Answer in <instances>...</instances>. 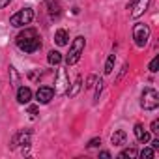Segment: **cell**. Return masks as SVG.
Masks as SVG:
<instances>
[{"label": "cell", "instance_id": "obj_14", "mask_svg": "<svg viewBox=\"0 0 159 159\" xmlns=\"http://www.w3.org/2000/svg\"><path fill=\"white\" fill-rule=\"evenodd\" d=\"M81 88H83V79H81V77H77V79H75V83L71 84V88H67L66 94H67L69 98H75L79 92H81Z\"/></svg>", "mask_w": 159, "mask_h": 159}, {"label": "cell", "instance_id": "obj_17", "mask_svg": "<svg viewBox=\"0 0 159 159\" xmlns=\"http://www.w3.org/2000/svg\"><path fill=\"white\" fill-rule=\"evenodd\" d=\"M137 155H139V152H137V148H125V150H124V152H122V153H120L118 157H120V159H125V157H129V159H133V157H137Z\"/></svg>", "mask_w": 159, "mask_h": 159}, {"label": "cell", "instance_id": "obj_7", "mask_svg": "<svg viewBox=\"0 0 159 159\" xmlns=\"http://www.w3.org/2000/svg\"><path fill=\"white\" fill-rule=\"evenodd\" d=\"M67 88H69L67 71H66V69H60V71H58V77H56V88H54V94H66Z\"/></svg>", "mask_w": 159, "mask_h": 159}, {"label": "cell", "instance_id": "obj_18", "mask_svg": "<svg viewBox=\"0 0 159 159\" xmlns=\"http://www.w3.org/2000/svg\"><path fill=\"white\" fill-rule=\"evenodd\" d=\"M114 62H116V56H114V54H111V56H109V60H107V64H105V75H111V73H112Z\"/></svg>", "mask_w": 159, "mask_h": 159}, {"label": "cell", "instance_id": "obj_28", "mask_svg": "<svg viewBox=\"0 0 159 159\" xmlns=\"http://www.w3.org/2000/svg\"><path fill=\"white\" fill-rule=\"evenodd\" d=\"M152 148H153V150H157V148H159V140H157V139H155V140H152Z\"/></svg>", "mask_w": 159, "mask_h": 159}, {"label": "cell", "instance_id": "obj_29", "mask_svg": "<svg viewBox=\"0 0 159 159\" xmlns=\"http://www.w3.org/2000/svg\"><path fill=\"white\" fill-rule=\"evenodd\" d=\"M99 155H101V157H105V159H109V157H111V153H109V152H101Z\"/></svg>", "mask_w": 159, "mask_h": 159}, {"label": "cell", "instance_id": "obj_3", "mask_svg": "<svg viewBox=\"0 0 159 159\" xmlns=\"http://www.w3.org/2000/svg\"><path fill=\"white\" fill-rule=\"evenodd\" d=\"M140 107L144 111H155L159 107V94L153 88H144L142 99H140Z\"/></svg>", "mask_w": 159, "mask_h": 159}, {"label": "cell", "instance_id": "obj_22", "mask_svg": "<svg viewBox=\"0 0 159 159\" xmlns=\"http://www.w3.org/2000/svg\"><path fill=\"white\" fill-rule=\"evenodd\" d=\"M157 67H159V56H155V58L150 62V71H152V73H155V71H157Z\"/></svg>", "mask_w": 159, "mask_h": 159}, {"label": "cell", "instance_id": "obj_5", "mask_svg": "<svg viewBox=\"0 0 159 159\" xmlns=\"http://www.w3.org/2000/svg\"><path fill=\"white\" fill-rule=\"evenodd\" d=\"M133 39L137 43V47H144L150 39V26L144 23H139L133 26Z\"/></svg>", "mask_w": 159, "mask_h": 159}, {"label": "cell", "instance_id": "obj_2", "mask_svg": "<svg viewBox=\"0 0 159 159\" xmlns=\"http://www.w3.org/2000/svg\"><path fill=\"white\" fill-rule=\"evenodd\" d=\"M83 51H84V38L79 36V38L73 39V43H71V47H69V52H67V58H66L67 66L77 64L79 58H81V54H83Z\"/></svg>", "mask_w": 159, "mask_h": 159}, {"label": "cell", "instance_id": "obj_1", "mask_svg": "<svg viewBox=\"0 0 159 159\" xmlns=\"http://www.w3.org/2000/svg\"><path fill=\"white\" fill-rule=\"evenodd\" d=\"M17 47L25 52H36L41 47V39L34 28H26L25 32L17 36Z\"/></svg>", "mask_w": 159, "mask_h": 159}, {"label": "cell", "instance_id": "obj_16", "mask_svg": "<svg viewBox=\"0 0 159 159\" xmlns=\"http://www.w3.org/2000/svg\"><path fill=\"white\" fill-rule=\"evenodd\" d=\"M47 62H49L51 66H58V64L62 62V54H60L58 51H51L49 56H47Z\"/></svg>", "mask_w": 159, "mask_h": 159}, {"label": "cell", "instance_id": "obj_23", "mask_svg": "<svg viewBox=\"0 0 159 159\" xmlns=\"http://www.w3.org/2000/svg\"><path fill=\"white\" fill-rule=\"evenodd\" d=\"M10 73H11V77H13V84L17 86V84H19V75H17V71H15L13 66H10Z\"/></svg>", "mask_w": 159, "mask_h": 159}, {"label": "cell", "instance_id": "obj_12", "mask_svg": "<svg viewBox=\"0 0 159 159\" xmlns=\"http://www.w3.org/2000/svg\"><path fill=\"white\" fill-rule=\"evenodd\" d=\"M125 140H127V135H125V131H114L112 133V137H111V142L114 144V146H124L125 144Z\"/></svg>", "mask_w": 159, "mask_h": 159}, {"label": "cell", "instance_id": "obj_26", "mask_svg": "<svg viewBox=\"0 0 159 159\" xmlns=\"http://www.w3.org/2000/svg\"><path fill=\"white\" fill-rule=\"evenodd\" d=\"M152 131L153 133H159V120H153L152 122Z\"/></svg>", "mask_w": 159, "mask_h": 159}, {"label": "cell", "instance_id": "obj_9", "mask_svg": "<svg viewBox=\"0 0 159 159\" xmlns=\"http://www.w3.org/2000/svg\"><path fill=\"white\" fill-rule=\"evenodd\" d=\"M28 146L30 144V131H19L13 140H11V148H19V146Z\"/></svg>", "mask_w": 159, "mask_h": 159}, {"label": "cell", "instance_id": "obj_25", "mask_svg": "<svg viewBox=\"0 0 159 159\" xmlns=\"http://www.w3.org/2000/svg\"><path fill=\"white\" fill-rule=\"evenodd\" d=\"M28 114H30V116H36V114H38V107H36V105H30V107H28Z\"/></svg>", "mask_w": 159, "mask_h": 159}, {"label": "cell", "instance_id": "obj_19", "mask_svg": "<svg viewBox=\"0 0 159 159\" xmlns=\"http://www.w3.org/2000/svg\"><path fill=\"white\" fill-rule=\"evenodd\" d=\"M101 90H103V81H101V79H98V81H96V94H94V101H99V94H101Z\"/></svg>", "mask_w": 159, "mask_h": 159}, {"label": "cell", "instance_id": "obj_11", "mask_svg": "<svg viewBox=\"0 0 159 159\" xmlns=\"http://www.w3.org/2000/svg\"><path fill=\"white\" fill-rule=\"evenodd\" d=\"M135 137H137V140H139V142H144V144L150 140V133L144 129V125H142V124H137V125H135Z\"/></svg>", "mask_w": 159, "mask_h": 159}, {"label": "cell", "instance_id": "obj_10", "mask_svg": "<svg viewBox=\"0 0 159 159\" xmlns=\"http://www.w3.org/2000/svg\"><path fill=\"white\" fill-rule=\"evenodd\" d=\"M30 99H32V90H30L28 86H21V88L17 90V101L25 105V103H28Z\"/></svg>", "mask_w": 159, "mask_h": 159}, {"label": "cell", "instance_id": "obj_4", "mask_svg": "<svg viewBox=\"0 0 159 159\" xmlns=\"http://www.w3.org/2000/svg\"><path fill=\"white\" fill-rule=\"evenodd\" d=\"M34 19V11L30 8H25V10H19L17 13H13L10 17V25L13 26H25V25H30Z\"/></svg>", "mask_w": 159, "mask_h": 159}, {"label": "cell", "instance_id": "obj_24", "mask_svg": "<svg viewBox=\"0 0 159 159\" xmlns=\"http://www.w3.org/2000/svg\"><path fill=\"white\" fill-rule=\"evenodd\" d=\"M99 144H101V139L96 137V139H92V140L88 142V148H96V146H99Z\"/></svg>", "mask_w": 159, "mask_h": 159}, {"label": "cell", "instance_id": "obj_20", "mask_svg": "<svg viewBox=\"0 0 159 159\" xmlns=\"http://www.w3.org/2000/svg\"><path fill=\"white\" fill-rule=\"evenodd\" d=\"M153 155H155V152H153V148H144V150L140 152V157H142V159H144V157H146V159H152Z\"/></svg>", "mask_w": 159, "mask_h": 159}, {"label": "cell", "instance_id": "obj_6", "mask_svg": "<svg viewBox=\"0 0 159 159\" xmlns=\"http://www.w3.org/2000/svg\"><path fill=\"white\" fill-rule=\"evenodd\" d=\"M150 6V0H131V4H129V10H131V17L137 19L140 17Z\"/></svg>", "mask_w": 159, "mask_h": 159}, {"label": "cell", "instance_id": "obj_27", "mask_svg": "<svg viewBox=\"0 0 159 159\" xmlns=\"http://www.w3.org/2000/svg\"><path fill=\"white\" fill-rule=\"evenodd\" d=\"M10 2H11V0H0V10H2V8H6Z\"/></svg>", "mask_w": 159, "mask_h": 159}, {"label": "cell", "instance_id": "obj_13", "mask_svg": "<svg viewBox=\"0 0 159 159\" xmlns=\"http://www.w3.org/2000/svg\"><path fill=\"white\" fill-rule=\"evenodd\" d=\"M47 8H49V13H51L52 17H58L60 11H62L60 0H47Z\"/></svg>", "mask_w": 159, "mask_h": 159}, {"label": "cell", "instance_id": "obj_8", "mask_svg": "<svg viewBox=\"0 0 159 159\" xmlns=\"http://www.w3.org/2000/svg\"><path fill=\"white\" fill-rule=\"evenodd\" d=\"M36 98H38L39 103H49L54 98V90L51 86H39L38 92H36Z\"/></svg>", "mask_w": 159, "mask_h": 159}, {"label": "cell", "instance_id": "obj_15", "mask_svg": "<svg viewBox=\"0 0 159 159\" xmlns=\"http://www.w3.org/2000/svg\"><path fill=\"white\" fill-rule=\"evenodd\" d=\"M54 41H56V45H67V32L66 30H56V34H54Z\"/></svg>", "mask_w": 159, "mask_h": 159}, {"label": "cell", "instance_id": "obj_21", "mask_svg": "<svg viewBox=\"0 0 159 159\" xmlns=\"http://www.w3.org/2000/svg\"><path fill=\"white\" fill-rule=\"evenodd\" d=\"M96 81H98V77H96V75H90V77L86 79V84H84V88H92V86L96 84Z\"/></svg>", "mask_w": 159, "mask_h": 159}]
</instances>
